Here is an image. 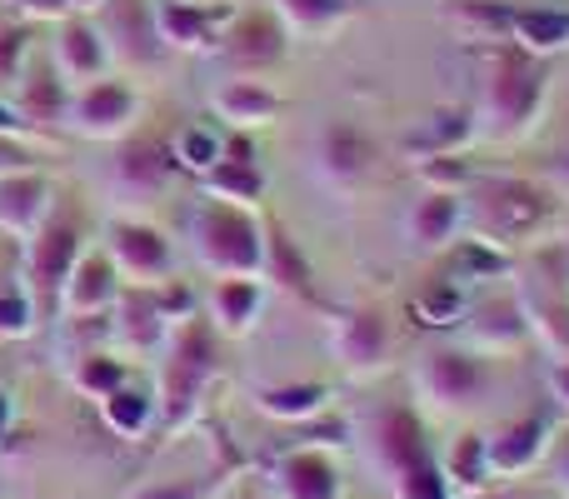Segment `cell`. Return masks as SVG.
I'll use <instances>...</instances> for the list:
<instances>
[{"mask_svg": "<svg viewBox=\"0 0 569 499\" xmlns=\"http://www.w3.org/2000/svg\"><path fill=\"white\" fill-rule=\"evenodd\" d=\"M110 425L116 430H140L146 425V400L140 395H110Z\"/></svg>", "mask_w": 569, "mask_h": 499, "instance_id": "5bb4252c", "label": "cell"}, {"mask_svg": "<svg viewBox=\"0 0 569 499\" xmlns=\"http://www.w3.org/2000/svg\"><path fill=\"white\" fill-rule=\"evenodd\" d=\"M106 280H110V275H106V265H90V270H86V285H80V295H76V300L80 305H96V295H106Z\"/></svg>", "mask_w": 569, "mask_h": 499, "instance_id": "d6986e66", "label": "cell"}, {"mask_svg": "<svg viewBox=\"0 0 569 499\" xmlns=\"http://www.w3.org/2000/svg\"><path fill=\"white\" fill-rule=\"evenodd\" d=\"M485 216H490V226H500V230H525L545 216V200L525 186H495L490 196H485Z\"/></svg>", "mask_w": 569, "mask_h": 499, "instance_id": "6da1fadb", "label": "cell"}, {"mask_svg": "<svg viewBox=\"0 0 569 499\" xmlns=\"http://www.w3.org/2000/svg\"><path fill=\"white\" fill-rule=\"evenodd\" d=\"M0 325H6V330H20V325H26V305H20V300H0Z\"/></svg>", "mask_w": 569, "mask_h": 499, "instance_id": "83f0119b", "label": "cell"}, {"mask_svg": "<svg viewBox=\"0 0 569 499\" xmlns=\"http://www.w3.org/2000/svg\"><path fill=\"white\" fill-rule=\"evenodd\" d=\"M36 6H56V0H36Z\"/></svg>", "mask_w": 569, "mask_h": 499, "instance_id": "e575fe53", "label": "cell"}, {"mask_svg": "<svg viewBox=\"0 0 569 499\" xmlns=\"http://www.w3.org/2000/svg\"><path fill=\"white\" fill-rule=\"evenodd\" d=\"M380 440H385V460H390L395 470H410V465L425 460V435H420V425H415L405 410L385 420Z\"/></svg>", "mask_w": 569, "mask_h": 499, "instance_id": "277c9868", "label": "cell"}, {"mask_svg": "<svg viewBox=\"0 0 569 499\" xmlns=\"http://www.w3.org/2000/svg\"><path fill=\"white\" fill-rule=\"evenodd\" d=\"M475 385H480V375H475V365L460 360V355H440V360L430 365V390L440 395V400H465V395H475Z\"/></svg>", "mask_w": 569, "mask_h": 499, "instance_id": "5b68a950", "label": "cell"}, {"mask_svg": "<svg viewBox=\"0 0 569 499\" xmlns=\"http://www.w3.org/2000/svg\"><path fill=\"white\" fill-rule=\"evenodd\" d=\"M130 499H196V485H150V490H136Z\"/></svg>", "mask_w": 569, "mask_h": 499, "instance_id": "7402d4cb", "label": "cell"}, {"mask_svg": "<svg viewBox=\"0 0 569 499\" xmlns=\"http://www.w3.org/2000/svg\"><path fill=\"white\" fill-rule=\"evenodd\" d=\"M210 370V350H206V330H190L186 340V355H180L176 365V395H190L196 390V380Z\"/></svg>", "mask_w": 569, "mask_h": 499, "instance_id": "ba28073f", "label": "cell"}, {"mask_svg": "<svg viewBox=\"0 0 569 499\" xmlns=\"http://www.w3.org/2000/svg\"><path fill=\"white\" fill-rule=\"evenodd\" d=\"M0 160H20V156H16V150H6V146H0Z\"/></svg>", "mask_w": 569, "mask_h": 499, "instance_id": "1f68e13d", "label": "cell"}, {"mask_svg": "<svg viewBox=\"0 0 569 499\" xmlns=\"http://www.w3.org/2000/svg\"><path fill=\"white\" fill-rule=\"evenodd\" d=\"M415 315L430 325H450L455 315H460V295L450 290H435V295H420V305H415Z\"/></svg>", "mask_w": 569, "mask_h": 499, "instance_id": "7c38bea8", "label": "cell"}, {"mask_svg": "<svg viewBox=\"0 0 569 499\" xmlns=\"http://www.w3.org/2000/svg\"><path fill=\"white\" fill-rule=\"evenodd\" d=\"M400 499H445V485H440V475L430 470V460H420V465H410V470H405Z\"/></svg>", "mask_w": 569, "mask_h": 499, "instance_id": "30bf717a", "label": "cell"}, {"mask_svg": "<svg viewBox=\"0 0 569 499\" xmlns=\"http://www.w3.org/2000/svg\"><path fill=\"white\" fill-rule=\"evenodd\" d=\"M560 390H565V395H569V370H565V375H560Z\"/></svg>", "mask_w": 569, "mask_h": 499, "instance_id": "836d02e7", "label": "cell"}, {"mask_svg": "<svg viewBox=\"0 0 569 499\" xmlns=\"http://www.w3.org/2000/svg\"><path fill=\"white\" fill-rule=\"evenodd\" d=\"M126 170H130V176H146V180H156L166 166H160V160H156V150H146V156H140V150H130V156H126Z\"/></svg>", "mask_w": 569, "mask_h": 499, "instance_id": "44dd1931", "label": "cell"}, {"mask_svg": "<svg viewBox=\"0 0 569 499\" xmlns=\"http://www.w3.org/2000/svg\"><path fill=\"white\" fill-rule=\"evenodd\" d=\"M375 350H380V325H375V320H360V325H355L350 355H355V360H370Z\"/></svg>", "mask_w": 569, "mask_h": 499, "instance_id": "ac0fdd59", "label": "cell"}, {"mask_svg": "<svg viewBox=\"0 0 569 499\" xmlns=\"http://www.w3.org/2000/svg\"><path fill=\"white\" fill-rule=\"evenodd\" d=\"M0 430H6V395H0Z\"/></svg>", "mask_w": 569, "mask_h": 499, "instance_id": "d6a6232c", "label": "cell"}, {"mask_svg": "<svg viewBox=\"0 0 569 499\" xmlns=\"http://www.w3.org/2000/svg\"><path fill=\"white\" fill-rule=\"evenodd\" d=\"M495 96L510 106V116H525V110H530V100L540 96V76H535V70H525L520 60H510V76L500 80V90H495Z\"/></svg>", "mask_w": 569, "mask_h": 499, "instance_id": "8992f818", "label": "cell"}, {"mask_svg": "<svg viewBox=\"0 0 569 499\" xmlns=\"http://www.w3.org/2000/svg\"><path fill=\"white\" fill-rule=\"evenodd\" d=\"M190 156H196V160H210V140H190Z\"/></svg>", "mask_w": 569, "mask_h": 499, "instance_id": "4dcf8cb0", "label": "cell"}, {"mask_svg": "<svg viewBox=\"0 0 569 499\" xmlns=\"http://www.w3.org/2000/svg\"><path fill=\"white\" fill-rule=\"evenodd\" d=\"M70 60L76 66H96V46H90L86 30H70Z\"/></svg>", "mask_w": 569, "mask_h": 499, "instance_id": "603a6c76", "label": "cell"}, {"mask_svg": "<svg viewBox=\"0 0 569 499\" xmlns=\"http://www.w3.org/2000/svg\"><path fill=\"white\" fill-rule=\"evenodd\" d=\"M116 380H120L116 365H90V370H86V385H90V390H116Z\"/></svg>", "mask_w": 569, "mask_h": 499, "instance_id": "cb8c5ba5", "label": "cell"}, {"mask_svg": "<svg viewBox=\"0 0 569 499\" xmlns=\"http://www.w3.org/2000/svg\"><path fill=\"white\" fill-rule=\"evenodd\" d=\"M210 246H216L220 260L230 265H256V230H250V220H240L236 210H220V216H210Z\"/></svg>", "mask_w": 569, "mask_h": 499, "instance_id": "7a4b0ae2", "label": "cell"}, {"mask_svg": "<svg viewBox=\"0 0 569 499\" xmlns=\"http://www.w3.org/2000/svg\"><path fill=\"white\" fill-rule=\"evenodd\" d=\"M280 270H284V280H305V265H295V255H290V246H284V240H280Z\"/></svg>", "mask_w": 569, "mask_h": 499, "instance_id": "f546056e", "label": "cell"}, {"mask_svg": "<svg viewBox=\"0 0 569 499\" xmlns=\"http://www.w3.org/2000/svg\"><path fill=\"white\" fill-rule=\"evenodd\" d=\"M520 30L535 46H555V40L569 36V16H520Z\"/></svg>", "mask_w": 569, "mask_h": 499, "instance_id": "8fae6325", "label": "cell"}, {"mask_svg": "<svg viewBox=\"0 0 569 499\" xmlns=\"http://www.w3.org/2000/svg\"><path fill=\"white\" fill-rule=\"evenodd\" d=\"M240 56H270V50H276V30L266 26V20H250L246 30H240Z\"/></svg>", "mask_w": 569, "mask_h": 499, "instance_id": "2e32d148", "label": "cell"}, {"mask_svg": "<svg viewBox=\"0 0 569 499\" xmlns=\"http://www.w3.org/2000/svg\"><path fill=\"white\" fill-rule=\"evenodd\" d=\"M290 6L300 10V16H315V20H320V16H335V10H340V0H290Z\"/></svg>", "mask_w": 569, "mask_h": 499, "instance_id": "4316f807", "label": "cell"}, {"mask_svg": "<svg viewBox=\"0 0 569 499\" xmlns=\"http://www.w3.org/2000/svg\"><path fill=\"white\" fill-rule=\"evenodd\" d=\"M120 246H126L130 260H140V265H160L166 260V250L156 246V236H146V230H120Z\"/></svg>", "mask_w": 569, "mask_h": 499, "instance_id": "9a60e30c", "label": "cell"}, {"mask_svg": "<svg viewBox=\"0 0 569 499\" xmlns=\"http://www.w3.org/2000/svg\"><path fill=\"white\" fill-rule=\"evenodd\" d=\"M280 485L290 499H335V470L320 455H295V460L284 465Z\"/></svg>", "mask_w": 569, "mask_h": 499, "instance_id": "3957f363", "label": "cell"}, {"mask_svg": "<svg viewBox=\"0 0 569 499\" xmlns=\"http://www.w3.org/2000/svg\"><path fill=\"white\" fill-rule=\"evenodd\" d=\"M315 400H320L315 385H305V390H276V395H266V410L270 415H305V410H315Z\"/></svg>", "mask_w": 569, "mask_h": 499, "instance_id": "4fadbf2b", "label": "cell"}, {"mask_svg": "<svg viewBox=\"0 0 569 499\" xmlns=\"http://www.w3.org/2000/svg\"><path fill=\"white\" fill-rule=\"evenodd\" d=\"M445 220H450V206H445V200H440V206H430V210H425V236H440V226H445Z\"/></svg>", "mask_w": 569, "mask_h": 499, "instance_id": "f1b7e54d", "label": "cell"}, {"mask_svg": "<svg viewBox=\"0 0 569 499\" xmlns=\"http://www.w3.org/2000/svg\"><path fill=\"white\" fill-rule=\"evenodd\" d=\"M535 445H540V425H535V420H530V425H515V430L505 435L500 445H495L490 460L500 465V470H515V465H525V460L535 455Z\"/></svg>", "mask_w": 569, "mask_h": 499, "instance_id": "52a82bcc", "label": "cell"}, {"mask_svg": "<svg viewBox=\"0 0 569 499\" xmlns=\"http://www.w3.org/2000/svg\"><path fill=\"white\" fill-rule=\"evenodd\" d=\"M455 470H460L465 480H475V475H480V440H465L460 450H455Z\"/></svg>", "mask_w": 569, "mask_h": 499, "instance_id": "ffe728a7", "label": "cell"}, {"mask_svg": "<svg viewBox=\"0 0 569 499\" xmlns=\"http://www.w3.org/2000/svg\"><path fill=\"white\" fill-rule=\"evenodd\" d=\"M30 196H36V186H10V190H0V200H6V210H20V216H26V210H30Z\"/></svg>", "mask_w": 569, "mask_h": 499, "instance_id": "484cf974", "label": "cell"}, {"mask_svg": "<svg viewBox=\"0 0 569 499\" xmlns=\"http://www.w3.org/2000/svg\"><path fill=\"white\" fill-rule=\"evenodd\" d=\"M86 116L90 120H116V116H126V96H120V90H96V96L86 100Z\"/></svg>", "mask_w": 569, "mask_h": 499, "instance_id": "e0dca14e", "label": "cell"}, {"mask_svg": "<svg viewBox=\"0 0 569 499\" xmlns=\"http://www.w3.org/2000/svg\"><path fill=\"white\" fill-rule=\"evenodd\" d=\"M250 300H256V290H226V310H230V320H246V310H250Z\"/></svg>", "mask_w": 569, "mask_h": 499, "instance_id": "d4e9b609", "label": "cell"}, {"mask_svg": "<svg viewBox=\"0 0 569 499\" xmlns=\"http://www.w3.org/2000/svg\"><path fill=\"white\" fill-rule=\"evenodd\" d=\"M0 126H10V120H6V110H0Z\"/></svg>", "mask_w": 569, "mask_h": 499, "instance_id": "d590c367", "label": "cell"}, {"mask_svg": "<svg viewBox=\"0 0 569 499\" xmlns=\"http://www.w3.org/2000/svg\"><path fill=\"white\" fill-rule=\"evenodd\" d=\"M70 250H76V240L66 236V230H50L46 236V246H40V255H36V270H40V280L46 285H56L60 280V270L70 265Z\"/></svg>", "mask_w": 569, "mask_h": 499, "instance_id": "9c48e42d", "label": "cell"}]
</instances>
